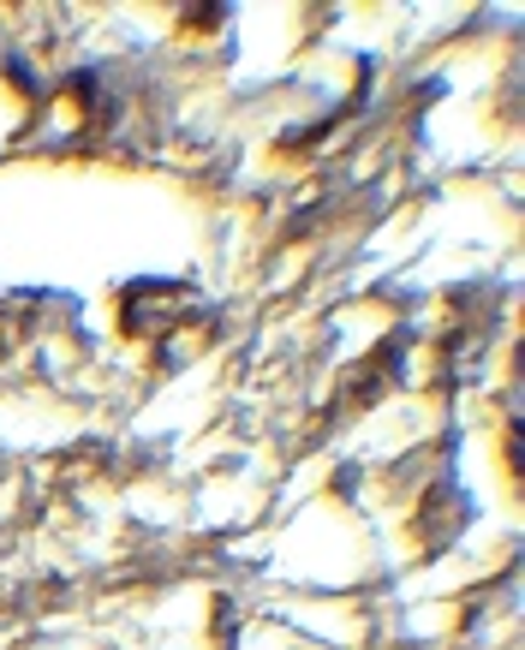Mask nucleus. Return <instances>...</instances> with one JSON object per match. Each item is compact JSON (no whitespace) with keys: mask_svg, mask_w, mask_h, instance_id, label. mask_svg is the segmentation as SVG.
Masks as SVG:
<instances>
[{"mask_svg":"<svg viewBox=\"0 0 525 650\" xmlns=\"http://www.w3.org/2000/svg\"><path fill=\"white\" fill-rule=\"evenodd\" d=\"M7 72H12V84H19L24 96H36V79H31V67H24V60H7Z\"/></svg>","mask_w":525,"mask_h":650,"instance_id":"nucleus-1","label":"nucleus"}]
</instances>
